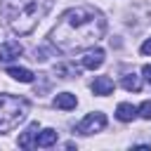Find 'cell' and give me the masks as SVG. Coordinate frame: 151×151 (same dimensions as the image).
<instances>
[{"mask_svg":"<svg viewBox=\"0 0 151 151\" xmlns=\"http://www.w3.org/2000/svg\"><path fill=\"white\" fill-rule=\"evenodd\" d=\"M106 33V19L99 9L90 5H78L66 9L54 28L50 31V40L61 50V52H76V50H87L94 47Z\"/></svg>","mask_w":151,"mask_h":151,"instance_id":"6da1fadb","label":"cell"},{"mask_svg":"<svg viewBox=\"0 0 151 151\" xmlns=\"http://www.w3.org/2000/svg\"><path fill=\"white\" fill-rule=\"evenodd\" d=\"M50 7L52 0H0V14L17 35H28Z\"/></svg>","mask_w":151,"mask_h":151,"instance_id":"7a4b0ae2","label":"cell"},{"mask_svg":"<svg viewBox=\"0 0 151 151\" xmlns=\"http://www.w3.org/2000/svg\"><path fill=\"white\" fill-rule=\"evenodd\" d=\"M28 101L12 94H0V132L14 130L21 120H26Z\"/></svg>","mask_w":151,"mask_h":151,"instance_id":"3957f363","label":"cell"},{"mask_svg":"<svg viewBox=\"0 0 151 151\" xmlns=\"http://www.w3.org/2000/svg\"><path fill=\"white\" fill-rule=\"evenodd\" d=\"M106 127V116L101 111H94V113H87L80 123H78V132L80 134H94L99 130Z\"/></svg>","mask_w":151,"mask_h":151,"instance_id":"277c9868","label":"cell"},{"mask_svg":"<svg viewBox=\"0 0 151 151\" xmlns=\"http://www.w3.org/2000/svg\"><path fill=\"white\" fill-rule=\"evenodd\" d=\"M21 52H24V47H21L19 42H14V40L2 42V45H0V61H12V59L21 57Z\"/></svg>","mask_w":151,"mask_h":151,"instance_id":"5b68a950","label":"cell"},{"mask_svg":"<svg viewBox=\"0 0 151 151\" xmlns=\"http://www.w3.org/2000/svg\"><path fill=\"white\" fill-rule=\"evenodd\" d=\"M104 50H99V47H94V50H90L85 57H83V66L85 68H90V71H94V68H99L101 64H104Z\"/></svg>","mask_w":151,"mask_h":151,"instance_id":"8992f818","label":"cell"},{"mask_svg":"<svg viewBox=\"0 0 151 151\" xmlns=\"http://www.w3.org/2000/svg\"><path fill=\"white\" fill-rule=\"evenodd\" d=\"M35 137H38V123H31V125L19 134L17 144H19L21 149H31V146H35Z\"/></svg>","mask_w":151,"mask_h":151,"instance_id":"52a82bcc","label":"cell"},{"mask_svg":"<svg viewBox=\"0 0 151 151\" xmlns=\"http://www.w3.org/2000/svg\"><path fill=\"white\" fill-rule=\"evenodd\" d=\"M92 92L99 94V97L111 94V92H113V80H111L109 76H99V78H94V83H92Z\"/></svg>","mask_w":151,"mask_h":151,"instance_id":"ba28073f","label":"cell"},{"mask_svg":"<svg viewBox=\"0 0 151 151\" xmlns=\"http://www.w3.org/2000/svg\"><path fill=\"white\" fill-rule=\"evenodd\" d=\"M76 104H78V99H76V94H71V92H59V94L54 97V106L61 109V111H71V109H76Z\"/></svg>","mask_w":151,"mask_h":151,"instance_id":"9c48e42d","label":"cell"},{"mask_svg":"<svg viewBox=\"0 0 151 151\" xmlns=\"http://www.w3.org/2000/svg\"><path fill=\"white\" fill-rule=\"evenodd\" d=\"M52 144H57V130L45 127L42 132H38V137H35V146L47 149V146H52Z\"/></svg>","mask_w":151,"mask_h":151,"instance_id":"30bf717a","label":"cell"},{"mask_svg":"<svg viewBox=\"0 0 151 151\" xmlns=\"http://www.w3.org/2000/svg\"><path fill=\"white\" fill-rule=\"evenodd\" d=\"M134 116H137V106H132V104H127V101L118 104V109H116V118H118L120 123H130Z\"/></svg>","mask_w":151,"mask_h":151,"instance_id":"8fae6325","label":"cell"},{"mask_svg":"<svg viewBox=\"0 0 151 151\" xmlns=\"http://www.w3.org/2000/svg\"><path fill=\"white\" fill-rule=\"evenodd\" d=\"M7 76H12L14 80H19V83H33V73L28 71V68H24V66H9L7 68Z\"/></svg>","mask_w":151,"mask_h":151,"instance_id":"7c38bea8","label":"cell"},{"mask_svg":"<svg viewBox=\"0 0 151 151\" xmlns=\"http://www.w3.org/2000/svg\"><path fill=\"white\" fill-rule=\"evenodd\" d=\"M123 87H125L127 92H139V90H142V80H139V76H137V73H127V76H123Z\"/></svg>","mask_w":151,"mask_h":151,"instance_id":"4fadbf2b","label":"cell"},{"mask_svg":"<svg viewBox=\"0 0 151 151\" xmlns=\"http://www.w3.org/2000/svg\"><path fill=\"white\" fill-rule=\"evenodd\" d=\"M137 113L144 118V120H151V99H146V101H142V106L137 109Z\"/></svg>","mask_w":151,"mask_h":151,"instance_id":"5bb4252c","label":"cell"},{"mask_svg":"<svg viewBox=\"0 0 151 151\" xmlns=\"http://www.w3.org/2000/svg\"><path fill=\"white\" fill-rule=\"evenodd\" d=\"M139 50H142V54H151V38H146V40L142 42Z\"/></svg>","mask_w":151,"mask_h":151,"instance_id":"9a60e30c","label":"cell"},{"mask_svg":"<svg viewBox=\"0 0 151 151\" xmlns=\"http://www.w3.org/2000/svg\"><path fill=\"white\" fill-rule=\"evenodd\" d=\"M142 73H144V78H146V83H151V64H144V68H142Z\"/></svg>","mask_w":151,"mask_h":151,"instance_id":"2e32d148","label":"cell"}]
</instances>
